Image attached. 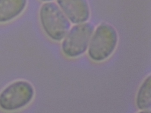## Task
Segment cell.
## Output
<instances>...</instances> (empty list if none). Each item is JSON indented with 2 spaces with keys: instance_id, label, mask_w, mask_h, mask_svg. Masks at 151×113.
<instances>
[{
  "instance_id": "cell-1",
  "label": "cell",
  "mask_w": 151,
  "mask_h": 113,
  "mask_svg": "<svg viewBox=\"0 0 151 113\" xmlns=\"http://www.w3.org/2000/svg\"><path fill=\"white\" fill-rule=\"evenodd\" d=\"M39 18L46 34L55 41L63 39L70 29V21L57 4L52 1L42 4Z\"/></svg>"
},
{
  "instance_id": "cell-2",
  "label": "cell",
  "mask_w": 151,
  "mask_h": 113,
  "mask_svg": "<svg viewBox=\"0 0 151 113\" xmlns=\"http://www.w3.org/2000/svg\"><path fill=\"white\" fill-rule=\"evenodd\" d=\"M117 42L118 34L115 28L110 24L101 23L93 32L90 40L89 57L97 62L106 60L114 51Z\"/></svg>"
},
{
  "instance_id": "cell-3",
  "label": "cell",
  "mask_w": 151,
  "mask_h": 113,
  "mask_svg": "<svg viewBox=\"0 0 151 113\" xmlns=\"http://www.w3.org/2000/svg\"><path fill=\"white\" fill-rule=\"evenodd\" d=\"M35 90L31 83L19 80L11 83L0 93V108L13 111L29 105L34 98Z\"/></svg>"
},
{
  "instance_id": "cell-4",
  "label": "cell",
  "mask_w": 151,
  "mask_h": 113,
  "mask_svg": "<svg viewBox=\"0 0 151 113\" xmlns=\"http://www.w3.org/2000/svg\"><path fill=\"white\" fill-rule=\"evenodd\" d=\"M94 31V26L90 22L76 24L68 32L62 43L64 54L70 58L83 54L88 48Z\"/></svg>"
},
{
  "instance_id": "cell-5",
  "label": "cell",
  "mask_w": 151,
  "mask_h": 113,
  "mask_svg": "<svg viewBox=\"0 0 151 113\" xmlns=\"http://www.w3.org/2000/svg\"><path fill=\"white\" fill-rule=\"evenodd\" d=\"M56 2L73 24L84 23L89 19L90 9L87 0H56Z\"/></svg>"
},
{
  "instance_id": "cell-6",
  "label": "cell",
  "mask_w": 151,
  "mask_h": 113,
  "mask_svg": "<svg viewBox=\"0 0 151 113\" xmlns=\"http://www.w3.org/2000/svg\"><path fill=\"white\" fill-rule=\"evenodd\" d=\"M28 0H0V24L19 16L26 9Z\"/></svg>"
},
{
  "instance_id": "cell-7",
  "label": "cell",
  "mask_w": 151,
  "mask_h": 113,
  "mask_svg": "<svg viewBox=\"0 0 151 113\" xmlns=\"http://www.w3.org/2000/svg\"><path fill=\"white\" fill-rule=\"evenodd\" d=\"M151 78L148 76L140 86L137 94L136 103L139 109H150L151 106Z\"/></svg>"
},
{
  "instance_id": "cell-8",
  "label": "cell",
  "mask_w": 151,
  "mask_h": 113,
  "mask_svg": "<svg viewBox=\"0 0 151 113\" xmlns=\"http://www.w3.org/2000/svg\"><path fill=\"white\" fill-rule=\"evenodd\" d=\"M41 1L44 2H46L52 1L53 0H40Z\"/></svg>"
}]
</instances>
